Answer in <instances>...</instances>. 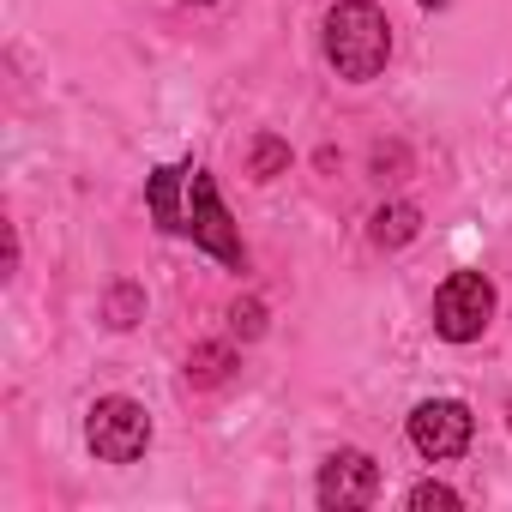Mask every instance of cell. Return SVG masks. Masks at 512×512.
Masks as SVG:
<instances>
[{"instance_id": "obj_8", "label": "cell", "mask_w": 512, "mask_h": 512, "mask_svg": "<svg viewBox=\"0 0 512 512\" xmlns=\"http://www.w3.org/2000/svg\"><path fill=\"white\" fill-rule=\"evenodd\" d=\"M416 229H422V211L398 199V205H380V211H374V229H368V235H374V247H404Z\"/></svg>"}, {"instance_id": "obj_1", "label": "cell", "mask_w": 512, "mask_h": 512, "mask_svg": "<svg viewBox=\"0 0 512 512\" xmlns=\"http://www.w3.org/2000/svg\"><path fill=\"white\" fill-rule=\"evenodd\" d=\"M326 61L338 67V79L368 85L386 73L392 61V25L374 0H338L326 13Z\"/></svg>"}, {"instance_id": "obj_4", "label": "cell", "mask_w": 512, "mask_h": 512, "mask_svg": "<svg viewBox=\"0 0 512 512\" xmlns=\"http://www.w3.org/2000/svg\"><path fill=\"white\" fill-rule=\"evenodd\" d=\"M187 193H193L187 235L211 253V260H223L229 272H247V247H241V235H235V223H229L223 199H217V181H211L205 169H193V175H187Z\"/></svg>"}, {"instance_id": "obj_3", "label": "cell", "mask_w": 512, "mask_h": 512, "mask_svg": "<svg viewBox=\"0 0 512 512\" xmlns=\"http://www.w3.org/2000/svg\"><path fill=\"white\" fill-rule=\"evenodd\" d=\"M494 320V284L482 272H452L440 290H434V332L446 344H470L482 338Z\"/></svg>"}, {"instance_id": "obj_6", "label": "cell", "mask_w": 512, "mask_h": 512, "mask_svg": "<svg viewBox=\"0 0 512 512\" xmlns=\"http://www.w3.org/2000/svg\"><path fill=\"white\" fill-rule=\"evenodd\" d=\"M374 494H380V464H374L368 452L344 446V452L326 458V470H320V506H326V512L374 506Z\"/></svg>"}, {"instance_id": "obj_10", "label": "cell", "mask_w": 512, "mask_h": 512, "mask_svg": "<svg viewBox=\"0 0 512 512\" xmlns=\"http://www.w3.org/2000/svg\"><path fill=\"white\" fill-rule=\"evenodd\" d=\"M284 163H290V145H278V139H260V145H253V181H272Z\"/></svg>"}, {"instance_id": "obj_12", "label": "cell", "mask_w": 512, "mask_h": 512, "mask_svg": "<svg viewBox=\"0 0 512 512\" xmlns=\"http://www.w3.org/2000/svg\"><path fill=\"white\" fill-rule=\"evenodd\" d=\"M410 506H416V512H428V506H446V512H452V506H458V488H446V482H416V488H410Z\"/></svg>"}, {"instance_id": "obj_5", "label": "cell", "mask_w": 512, "mask_h": 512, "mask_svg": "<svg viewBox=\"0 0 512 512\" xmlns=\"http://www.w3.org/2000/svg\"><path fill=\"white\" fill-rule=\"evenodd\" d=\"M470 434H476V416H470V404H458V398H428V404H416L410 410V446L422 452V458H458L464 446H470Z\"/></svg>"}, {"instance_id": "obj_7", "label": "cell", "mask_w": 512, "mask_h": 512, "mask_svg": "<svg viewBox=\"0 0 512 512\" xmlns=\"http://www.w3.org/2000/svg\"><path fill=\"white\" fill-rule=\"evenodd\" d=\"M187 175H193L187 163H181V169H175V163L151 169V193H145V199H151V217H157L169 235H187V217H181V181H187Z\"/></svg>"}, {"instance_id": "obj_13", "label": "cell", "mask_w": 512, "mask_h": 512, "mask_svg": "<svg viewBox=\"0 0 512 512\" xmlns=\"http://www.w3.org/2000/svg\"><path fill=\"white\" fill-rule=\"evenodd\" d=\"M229 320H235V332H241V338H260V332H266V308H260V302H235V314H229Z\"/></svg>"}, {"instance_id": "obj_11", "label": "cell", "mask_w": 512, "mask_h": 512, "mask_svg": "<svg viewBox=\"0 0 512 512\" xmlns=\"http://www.w3.org/2000/svg\"><path fill=\"white\" fill-rule=\"evenodd\" d=\"M133 320H139V290H133V284H121V290L109 296V326H115V332H127Z\"/></svg>"}, {"instance_id": "obj_9", "label": "cell", "mask_w": 512, "mask_h": 512, "mask_svg": "<svg viewBox=\"0 0 512 512\" xmlns=\"http://www.w3.org/2000/svg\"><path fill=\"white\" fill-rule=\"evenodd\" d=\"M235 374V350L229 344H199L187 356V386H223Z\"/></svg>"}, {"instance_id": "obj_14", "label": "cell", "mask_w": 512, "mask_h": 512, "mask_svg": "<svg viewBox=\"0 0 512 512\" xmlns=\"http://www.w3.org/2000/svg\"><path fill=\"white\" fill-rule=\"evenodd\" d=\"M422 7H428V13H434V7H446V0H422Z\"/></svg>"}, {"instance_id": "obj_2", "label": "cell", "mask_w": 512, "mask_h": 512, "mask_svg": "<svg viewBox=\"0 0 512 512\" xmlns=\"http://www.w3.org/2000/svg\"><path fill=\"white\" fill-rule=\"evenodd\" d=\"M85 446H91L103 464H133V458H145V446H151V416H145V404H133V398H97L91 416H85Z\"/></svg>"}]
</instances>
